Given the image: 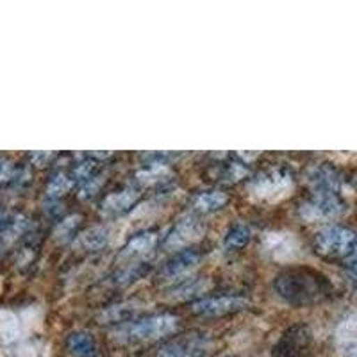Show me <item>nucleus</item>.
<instances>
[{
    "label": "nucleus",
    "instance_id": "1",
    "mask_svg": "<svg viewBox=\"0 0 357 357\" xmlns=\"http://www.w3.org/2000/svg\"><path fill=\"white\" fill-rule=\"evenodd\" d=\"M178 327V318L174 314H152L142 320H130L116 329L114 337L126 343H145V341H158L168 336Z\"/></svg>",
    "mask_w": 357,
    "mask_h": 357
},
{
    "label": "nucleus",
    "instance_id": "2",
    "mask_svg": "<svg viewBox=\"0 0 357 357\" xmlns=\"http://www.w3.org/2000/svg\"><path fill=\"white\" fill-rule=\"evenodd\" d=\"M325 280L318 275H309L304 272H288L280 275L275 282V289L286 302L304 304L325 293Z\"/></svg>",
    "mask_w": 357,
    "mask_h": 357
},
{
    "label": "nucleus",
    "instance_id": "3",
    "mask_svg": "<svg viewBox=\"0 0 357 357\" xmlns=\"http://www.w3.org/2000/svg\"><path fill=\"white\" fill-rule=\"evenodd\" d=\"M356 243V232L341 225H327L314 236L317 252L325 257H347Z\"/></svg>",
    "mask_w": 357,
    "mask_h": 357
},
{
    "label": "nucleus",
    "instance_id": "4",
    "mask_svg": "<svg viewBox=\"0 0 357 357\" xmlns=\"http://www.w3.org/2000/svg\"><path fill=\"white\" fill-rule=\"evenodd\" d=\"M211 341L200 334H184L167 341L159 349L158 357H206L211 352Z\"/></svg>",
    "mask_w": 357,
    "mask_h": 357
},
{
    "label": "nucleus",
    "instance_id": "5",
    "mask_svg": "<svg viewBox=\"0 0 357 357\" xmlns=\"http://www.w3.org/2000/svg\"><path fill=\"white\" fill-rule=\"evenodd\" d=\"M345 209L337 193H312V199L301 207V215L309 222L336 218Z\"/></svg>",
    "mask_w": 357,
    "mask_h": 357
},
{
    "label": "nucleus",
    "instance_id": "6",
    "mask_svg": "<svg viewBox=\"0 0 357 357\" xmlns=\"http://www.w3.org/2000/svg\"><path fill=\"white\" fill-rule=\"evenodd\" d=\"M248 305L247 298L241 296H213V298H202L195 302L191 311L202 317H222L229 312L241 311Z\"/></svg>",
    "mask_w": 357,
    "mask_h": 357
},
{
    "label": "nucleus",
    "instance_id": "7",
    "mask_svg": "<svg viewBox=\"0 0 357 357\" xmlns=\"http://www.w3.org/2000/svg\"><path fill=\"white\" fill-rule=\"evenodd\" d=\"M202 256L195 250H183L177 252L167 263L162 264L161 270H159V277L162 280H175L178 277L186 275L188 272H191L197 264L200 263Z\"/></svg>",
    "mask_w": 357,
    "mask_h": 357
},
{
    "label": "nucleus",
    "instance_id": "8",
    "mask_svg": "<svg viewBox=\"0 0 357 357\" xmlns=\"http://www.w3.org/2000/svg\"><path fill=\"white\" fill-rule=\"evenodd\" d=\"M202 234H204L202 223L197 222V220L193 218L183 220V222H178L177 225L172 229L170 234L167 236L165 247L170 248V250H178V248L184 247V245L199 240Z\"/></svg>",
    "mask_w": 357,
    "mask_h": 357
},
{
    "label": "nucleus",
    "instance_id": "9",
    "mask_svg": "<svg viewBox=\"0 0 357 357\" xmlns=\"http://www.w3.org/2000/svg\"><path fill=\"white\" fill-rule=\"evenodd\" d=\"M139 193L132 188H127V190L116 191V193H111L109 197H106V200L102 202V213L106 216H120L123 213H127L134 204L138 202Z\"/></svg>",
    "mask_w": 357,
    "mask_h": 357
},
{
    "label": "nucleus",
    "instance_id": "10",
    "mask_svg": "<svg viewBox=\"0 0 357 357\" xmlns=\"http://www.w3.org/2000/svg\"><path fill=\"white\" fill-rule=\"evenodd\" d=\"M309 183L312 186V193H337L340 175L329 165H321L311 172Z\"/></svg>",
    "mask_w": 357,
    "mask_h": 357
},
{
    "label": "nucleus",
    "instance_id": "11",
    "mask_svg": "<svg viewBox=\"0 0 357 357\" xmlns=\"http://www.w3.org/2000/svg\"><path fill=\"white\" fill-rule=\"evenodd\" d=\"M68 352L73 357H100L98 347L91 334L88 333H73L66 341Z\"/></svg>",
    "mask_w": 357,
    "mask_h": 357
},
{
    "label": "nucleus",
    "instance_id": "12",
    "mask_svg": "<svg viewBox=\"0 0 357 357\" xmlns=\"http://www.w3.org/2000/svg\"><path fill=\"white\" fill-rule=\"evenodd\" d=\"M158 243V236L155 232H142V234L134 236L132 240L123 247L122 257H129V259H136V257L146 256L152 248Z\"/></svg>",
    "mask_w": 357,
    "mask_h": 357
},
{
    "label": "nucleus",
    "instance_id": "13",
    "mask_svg": "<svg viewBox=\"0 0 357 357\" xmlns=\"http://www.w3.org/2000/svg\"><path fill=\"white\" fill-rule=\"evenodd\" d=\"M107 241H109V231L106 227H91L82 232V234H79L73 245L81 248V250L95 252L100 250L102 247H106Z\"/></svg>",
    "mask_w": 357,
    "mask_h": 357
},
{
    "label": "nucleus",
    "instance_id": "14",
    "mask_svg": "<svg viewBox=\"0 0 357 357\" xmlns=\"http://www.w3.org/2000/svg\"><path fill=\"white\" fill-rule=\"evenodd\" d=\"M288 186H291V175L282 174V172H273V174L257 181L256 191L263 197L277 195L279 191H284Z\"/></svg>",
    "mask_w": 357,
    "mask_h": 357
},
{
    "label": "nucleus",
    "instance_id": "15",
    "mask_svg": "<svg viewBox=\"0 0 357 357\" xmlns=\"http://www.w3.org/2000/svg\"><path fill=\"white\" fill-rule=\"evenodd\" d=\"M227 202L229 197L223 191H204L193 199V209L199 213H211L222 209Z\"/></svg>",
    "mask_w": 357,
    "mask_h": 357
},
{
    "label": "nucleus",
    "instance_id": "16",
    "mask_svg": "<svg viewBox=\"0 0 357 357\" xmlns=\"http://www.w3.org/2000/svg\"><path fill=\"white\" fill-rule=\"evenodd\" d=\"M248 241H250V229L243 223H236L234 227L229 229L227 236H225V247L229 250H240Z\"/></svg>",
    "mask_w": 357,
    "mask_h": 357
},
{
    "label": "nucleus",
    "instance_id": "17",
    "mask_svg": "<svg viewBox=\"0 0 357 357\" xmlns=\"http://www.w3.org/2000/svg\"><path fill=\"white\" fill-rule=\"evenodd\" d=\"M172 172L168 170L165 165H161V162H154L152 167L145 168V170L138 172V181L142 184H154V183H161L162 177H170Z\"/></svg>",
    "mask_w": 357,
    "mask_h": 357
},
{
    "label": "nucleus",
    "instance_id": "18",
    "mask_svg": "<svg viewBox=\"0 0 357 357\" xmlns=\"http://www.w3.org/2000/svg\"><path fill=\"white\" fill-rule=\"evenodd\" d=\"M70 188H72V181H70L65 174H57L50 178L49 188H47V193H49L50 199H57V197L65 195Z\"/></svg>",
    "mask_w": 357,
    "mask_h": 357
},
{
    "label": "nucleus",
    "instance_id": "19",
    "mask_svg": "<svg viewBox=\"0 0 357 357\" xmlns=\"http://www.w3.org/2000/svg\"><path fill=\"white\" fill-rule=\"evenodd\" d=\"M24 177V172L17 170L15 165L8 159H0V186L9 183H18Z\"/></svg>",
    "mask_w": 357,
    "mask_h": 357
},
{
    "label": "nucleus",
    "instance_id": "20",
    "mask_svg": "<svg viewBox=\"0 0 357 357\" xmlns=\"http://www.w3.org/2000/svg\"><path fill=\"white\" fill-rule=\"evenodd\" d=\"M202 289H206V288H204V282L193 279V280H191V284H190V282H186V284L181 286V288L175 291V296H177V298H188V296H193L195 293L202 291Z\"/></svg>",
    "mask_w": 357,
    "mask_h": 357
},
{
    "label": "nucleus",
    "instance_id": "21",
    "mask_svg": "<svg viewBox=\"0 0 357 357\" xmlns=\"http://www.w3.org/2000/svg\"><path fill=\"white\" fill-rule=\"evenodd\" d=\"M79 222H81V216L79 215H72L68 216V218H65L59 225H57L56 236H63V238H65V236H70V232L77 227Z\"/></svg>",
    "mask_w": 357,
    "mask_h": 357
},
{
    "label": "nucleus",
    "instance_id": "22",
    "mask_svg": "<svg viewBox=\"0 0 357 357\" xmlns=\"http://www.w3.org/2000/svg\"><path fill=\"white\" fill-rule=\"evenodd\" d=\"M345 266L349 268L350 273H357V243L354 245L352 250L349 252V256L345 257Z\"/></svg>",
    "mask_w": 357,
    "mask_h": 357
},
{
    "label": "nucleus",
    "instance_id": "23",
    "mask_svg": "<svg viewBox=\"0 0 357 357\" xmlns=\"http://www.w3.org/2000/svg\"><path fill=\"white\" fill-rule=\"evenodd\" d=\"M8 218H6V215L2 211H0V231H4L6 225H8Z\"/></svg>",
    "mask_w": 357,
    "mask_h": 357
}]
</instances>
